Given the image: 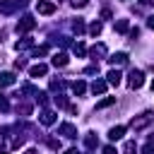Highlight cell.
Returning <instances> with one entry per match:
<instances>
[{
    "instance_id": "cell-1",
    "label": "cell",
    "mask_w": 154,
    "mask_h": 154,
    "mask_svg": "<svg viewBox=\"0 0 154 154\" xmlns=\"http://www.w3.org/2000/svg\"><path fill=\"white\" fill-rule=\"evenodd\" d=\"M152 123H154V111H144V113H140V116L132 118L130 128H132V130H144V128L152 125Z\"/></svg>"
},
{
    "instance_id": "cell-2",
    "label": "cell",
    "mask_w": 154,
    "mask_h": 154,
    "mask_svg": "<svg viewBox=\"0 0 154 154\" xmlns=\"http://www.w3.org/2000/svg\"><path fill=\"white\" fill-rule=\"evenodd\" d=\"M34 26H36V19H34L31 14H24V17L17 22V31H19V34H26V31H31Z\"/></svg>"
},
{
    "instance_id": "cell-3",
    "label": "cell",
    "mask_w": 154,
    "mask_h": 154,
    "mask_svg": "<svg viewBox=\"0 0 154 154\" xmlns=\"http://www.w3.org/2000/svg\"><path fill=\"white\" fill-rule=\"evenodd\" d=\"M128 84H130V89H140L144 84V72L142 70H132L128 75Z\"/></svg>"
},
{
    "instance_id": "cell-4",
    "label": "cell",
    "mask_w": 154,
    "mask_h": 154,
    "mask_svg": "<svg viewBox=\"0 0 154 154\" xmlns=\"http://www.w3.org/2000/svg\"><path fill=\"white\" fill-rule=\"evenodd\" d=\"M19 5H24V0H0V14H12Z\"/></svg>"
},
{
    "instance_id": "cell-5",
    "label": "cell",
    "mask_w": 154,
    "mask_h": 154,
    "mask_svg": "<svg viewBox=\"0 0 154 154\" xmlns=\"http://www.w3.org/2000/svg\"><path fill=\"white\" fill-rule=\"evenodd\" d=\"M36 12H38V14H53V12H55V2H51V0H38V2H36Z\"/></svg>"
},
{
    "instance_id": "cell-6",
    "label": "cell",
    "mask_w": 154,
    "mask_h": 154,
    "mask_svg": "<svg viewBox=\"0 0 154 154\" xmlns=\"http://www.w3.org/2000/svg\"><path fill=\"white\" fill-rule=\"evenodd\" d=\"M58 132H60L63 137H67V140H75V137H77V128H75L72 123H63V125L58 128Z\"/></svg>"
},
{
    "instance_id": "cell-7",
    "label": "cell",
    "mask_w": 154,
    "mask_h": 154,
    "mask_svg": "<svg viewBox=\"0 0 154 154\" xmlns=\"http://www.w3.org/2000/svg\"><path fill=\"white\" fill-rule=\"evenodd\" d=\"M106 82H108V84H113V87H118V84L123 82L120 70H116V67H113V70H108V72H106Z\"/></svg>"
},
{
    "instance_id": "cell-8",
    "label": "cell",
    "mask_w": 154,
    "mask_h": 154,
    "mask_svg": "<svg viewBox=\"0 0 154 154\" xmlns=\"http://www.w3.org/2000/svg\"><path fill=\"white\" fill-rule=\"evenodd\" d=\"M89 55H91V60L96 63L99 58H103V55H106V46H103V43H96V46H91V48H89Z\"/></svg>"
},
{
    "instance_id": "cell-9",
    "label": "cell",
    "mask_w": 154,
    "mask_h": 154,
    "mask_svg": "<svg viewBox=\"0 0 154 154\" xmlns=\"http://www.w3.org/2000/svg\"><path fill=\"white\" fill-rule=\"evenodd\" d=\"M46 72H48V65H43V63H36V65L29 67V75L31 77H43Z\"/></svg>"
},
{
    "instance_id": "cell-10",
    "label": "cell",
    "mask_w": 154,
    "mask_h": 154,
    "mask_svg": "<svg viewBox=\"0 0 154 154\" xmlns=\"http://www.w3.org/2000/svg\"><path fill=\"white\" fill-rule=\"evenodd\" d=\"M106 87H108V82H106V79H94V84H91V94L103 96V94H106Z\"/></svg>"
},
{
    "instance_id": "cell-11",
    "label": "cell",
    "mask_w": 154,
    "mask_h": 154,
    "mask_svg": "<svg viewBox=\"0 0 154 154\" xmlns=\"http://www.w3.org/2000/svg\"><path fill=\"white\" fill-rule=\"evenodd\" d=\"M51 63H53L55 67H65V65L70 63V58H67V53H55V55L51 58Z\"/></svg>"
},
{
    "instance_id": "cell-12",
    "label": "cell",
    "mask_w": 154,
    "mask_h": 154,
    "mask_svg": "<svg viewBox=\"0 0 154 154\" xmlns=\"http://www.w3.org/2000/svg\"><path fill=\"white\" fill-rule=\"evenodd\" d=\"M38 120H41L43 125H53V123L58 120V113H53V111H43V113L38 116Z\"/></svg>"
},
{
    "instance_id": "cell-13",
    "label": "cell",
    "mask_w": 154,
    "mask_h": 154,
    "mask_svg": "<svg viewBox=\"0 0 154 154\" xmlns=\"http://www.w3.org/2000/svg\"><path fill=\"white\" fill-rule=\"evenodd\" d=\"M17 82L14 72H0V87H12Z\"/></svg>"
},
{
    "instance_id": "cell-14",
    "label": "cell",
    "mask_w": 154,
    "mask_h": 154,
    "mask_svg": "<svg viewBox=\"0 0 154 154\" xmlns=\"http://www.w3.org/2000/svg\"><path fill=\"white\" fill-rule=\"evenodd\" d=\"M123 135H125V125H116V128H111V130H108V140H113V142H116V140H120Z\"/></svg>"
},
{
    "instance_id": "cell-15",
    "label": "cell",
    "mask_w": 154,
    "mask_h": 154,
    "mask_svg": "<svg viewBox=\"0 0 154 154\" xmlns=\"http://www.w3.org/2000/svg\"><path fill=\"white\" fill-rule=\"evenodd\" d=\"M108 63H111V65H125V63H128V53H113V55L108 58Z\"/></svg>"
},
{
    "instance_id": "cell-16",
    "label": "cell",
    "mask_w": 154,
    "mask_h": 154,
    "mask_svg": "<svg viewBox=\"0 0 154 154\" xmlns=\"http://www.w3.org/2000/svg\"><path fill=\"white\" fill-rule=\"evenodd\" d=\"M70 87H72V94H75V96H82V94L87 91V84H84L82 79H75V82H72Z\"/></svg>"
},
{
    "instance_id": "cell-17",
    "label": "cell",
    "mask_w": 154,
    "mask_h": 154,
    "mask_svg": "<svg viewBox=\"0 0 154 154\" xmlns=\"http://www.w3.org/2000/svg\"><path fill=\"white\" fill-rule=\"evenodd\" d=\"M84 144H87V149H94V147L99 144V137H96L94 132H87V137H84Z\"/></svg>"
},
{
    "instance_id": "cell-18",
    "label": "cell",
    "mask_w": 154,
    "mask_h": 154,
    "mask_svg": "<svg viewBox=\"0 0 154 154\" xmlns=\"http://www.w3.org/2000/svg\"><path fill=\"white\" fill-rule=\"evenodd\" d=\"M128 29H130V24H128V19H118V22H116V31H118V34H125Z\"/></svg>"
},
{
    "instance_id": "cell-19",
    "label": "cell",
    "mask_w": 154,
    "mask_h": 154,
    "mask_svg": "<svg viewBox=\"0 0 154 154\" xmlns=\"http://www.w3.org/2000/svg\"><path fill=\"white\" fill-rule=\"evenodd\" d=\"M111 103H116V96H103V99L96 103V108H108Z\"/></svg>"
},
{
    "instance_id": "cell-20",
    "label": "cell",
    "mask_w": 154,
    "mask_h": 154,
    "mask_svg": "<svg viewBox=\"0 0 154 154\" xmlns=\"http://www.w3.org/2000/svg\"><path fill=\"white\" fill-rule=\"evenodd\" d=\"M72 51H75L77 55H84V53H87V46H84L82 41H77V43H72Z\"/></svg>"
},
{
    "instance_id": "cell-21",
    "label": "cell",
    "mask_w": 154,
    "mask_h": 154,
    "mask_svg": "<svg viewBox=\"0 0 154 154\" xmlns=\"http://www.w3.org/2000/svg\"><path fill=\"white\" fill-rule=\"evenodd\" d=\"M135 152H137V144L135 142H125L123 144V154H135Z\"/></svg>"
},
{
    "instance_id": "cell-22",
    "label": "cell",
    "mask_w": 154,
    "mask_h": 154,
    "mask_svg": "<svg viewBox=\"0 0 154 154\" xmlns=\"http://www.w3.org/2000/svg\"><path fill=\"white\" fill-rule=\"evenodd\" d=\"M101 29H103V26H101V22H94V24L89 26V34H91V36H99V34H101Z\"/></svg>"
},
{
    "instance_id": "cell-23",
    "label": "cell",
    "mask_w": 154,
    "mask_h": 154,
    "mask_svg": "<svg viewBox=\"0 0 154 154\" xmlns=\"http://www.w3.org/2000/svg\"><path fill=\"white\" fill-rule=\"evenodd\" d=\"M31 43H34L31 38H22V41H17V43H14V48H17V51H22V48H29Z\"/></svg>"
},
{
    "instance_id": "cell-24",
    "label": "cell",
    "mask_w": 154,
    "mask_h": 154,
    "mask_svg": "<svg viewBox=\"0 0 154 154\" xmlns=\"http://www.w3.org/2000/svg\"><path fill=\"white\" fill-rule=\"evenodd\" d=\"M51 89L53 91H60V89H65V82L63 79H51Z\"/></svg>"
},
{
    "instance_id": "cell-25",
    "label": "cell",
    "mask_w": 154,
    "mask_h": 154,
    "mask_svg": "<svg viewBox=\"0 0 154 154\" xmlns=\"http://www.w3.org/2000/svg\"><path fill=\"white\" fill-rule=\"evenodd\" d=\"M46 53H48V46H38V48H34L31 55H34V58H41V55H46Z\"/></svg>"
},
{
    "instance_id": "cell-26",
    "label": "cell",
    "mask_w": 154,
    "mask_h": 154,
    "mask_svg": "<svg viewBox=\"0 0 154 154\" xmlns=\"http://www.w3.org/2000/svg\"><path fill=\"white\" fill-rule=\"evenodd\" d=\"M72 31H75V34H84V24H82L79 19H77V22H72Z\"/></svg>"
},
{
    "instance_id": "cell-27",
    "label": "cell",
    "mask_w": 154,
    "mask_h": 154,
    "mask_svg": "<svg viewBox=\"0 0 154 154\" xmlns=\"http://www.w3.org/2000/svg\"><path fill=\"white\" fill-rule=\"evenodd\" d=\"M36 101H38L41 106H46V103H48V94H46V91H38V94H36Z\"/></svg>"
},
{
    "instance_id": "cell-28",
    "label": "cell",
    "mask_w": 154,
    "mask_h": 154,
    "mask_svg": "<svg viewBox=\"0 0 154 154\" xmlns=\"http://www.w3.org/2000/svg\"><path fill=\"white\" fill-rule=\"evenodd\" d=\"M17 111H19L22 116H29V113H31V106H29V103H19V106H17Z\"/></svg>"
},
{
    "instance_id": "cell-29",
    "label": "cell",
    "mask_w": 154,
    "mask_h": 154,
    "mask_svg": "<svg viewBox=\"0 0 154 154\" xmlns=\"http://www.w3.org/2000/svg\"><path fill=\"white\" fill-rule=\"evenodd\" d=\"M0 111L5 113V111H10V101L5 99V96H0Z\"/></svg>"
},
{
    "instance_id": "cell-30",
    "label": "cell",
    "mask_w": 154,
    "mask_h": 154,
    "mask_svg": "<svg viewBox=\"0 0 154 154\" xmlns=\"http://www.w3.org/2000/svg\"><path fill=\"white\" fill-rule=\"evenodd\" d=\"M70 2H72L75 7H87V5H89V0H70Z\"/></svg>"
},
{
    "instance_id": "cell-31",
    "label": "cell",
    "mask_w": 154,
    "mask_h": 154,
    "mask_svg": "<svg viewBox=\"0 0 154 154\" xmlns=\"http://www.w3.org/2000/svg\"><path fill=\"white\" fill-rule=\"evenodd\" d=\"M84 72H87V75H96V72H99V65H91V67H87Z\"/></svg>"
},
{
    "instance_id": "cell-32",
    "label": "cell",
    "mask_w": 154,
    "mask_h": 154,
    "mask_svg": "<svg viewBox=\"0 0 154 154\" xmlns=\"http://www.w3.org/2000/svg\"><path fill=\"white\" fill-rule=\"evenodd\" d=\"M55 103H58V106H67V101H65V96H60V94L55 96Z\"/></svg>"
},
{
    "instance_id": "cell-33",
    "label": "cell",
    "mask_w": 154,
    "mask_h": 154,
    "mask_svg": "<svg viewBox=\"0 0 154 154\" xmlns=\"http://www.w3.org/2000/svg\"><path fill=\"white\" fill-rule=\"evenodd\" d=\"M48 147H51V149H60V142H58V140H48Z\"/></svg>"
},
{
    "instance_id": "cell-34",
    "label": "cell",
    "mask_w": 154,
    "mask_h": 154,
    "mask_svg": "<svg viewBox=\"0 0 154 154\" xmlns=\"http://www.w3.org/2000/svg\"><path fill=\"white\" fill-rule=\"evenodd\" d=\"M103 154H118V152H116V147H111V144H106V147H103Z\"/></svg>"
},
{
    "instance_id": "cell-35",
    "label": "cell",
    "mask_w": 154,
    "mask_h": 154,
    "mask_svg": "<svg viewBox=\"0 0 154 154\" xmlns=\"http://www.w3.org/2000/svg\"><path fill=\"white\" fill-rule=\"evenodd\" d=\"M147 26H149V29H154V14H152V17H147Z\"/></svg>"
},
{
    "instance_id": "cell-36",
    "label": "cell",
    "mask_w": 154,
    "mask_h": 154,
    "mask_svg": "<svg viewBox=\"0 0 154 154\" xmlns=\"http://www.w3.org/2000/svg\"><path fill=\"white\" fill-rule=\"evenodd\" d=\"M0 154H7V144H2V142H0Z\"/></svg>"
},
{
    "instance_id": "cell-37",
    "label": "cell",
    "mask_w": 154,
    "mask_h": 154,
    "mask_svg": "<svg viewBox=\"0 0 154 154\" xmlns=\"http://www.w3.org/2000/svg\"><path fill=\"white\" fill-rule=\"evenodd\" d=\"M140 5H152V0H140Z\"/></svg>"
},
{
    "instance_id": "cell-38",
    "label": "cell",
    "mask_w": 154,
    "mask_h": 154,
    "mask_svg": "<svg viewBox=\"0 0 154 154\" xmlns=\"http://www.w3.org/2000/svg\"><path fill=\"white\" fill-rule=\"evenodd\" d=\"M24 154H38V152H36V149H26Z\"/></svg>"
},
{
    "instance_id": "cell-39",
    "label": "cell",
    "mask_w": 154,
    "mask_h": 154,
    "mask_svg": "<svg viewBox=\"0 0 154 154\" xmlns=\"http://www.w3.org/2000/svg\"><path fill=\"white\" fill-rule=\"evenodd\" d=\"M65 154H79V152H77V149H67Z\"/></svg>"
},
{
    "instance_id": "cell-40",
    "label": "cell",
    "mask_w": 154,
    "mask_h": 154,
    "mask_svg": "<svg viewBox=\"0 0 154 154\" xmlns=\"http://www.w3.org/2000/svg\"><path fill=\"white\" fill-rule=\"evenodd\" d=\"M152 91H154V82H152Z\"/></svg>"
}]
</instances>
